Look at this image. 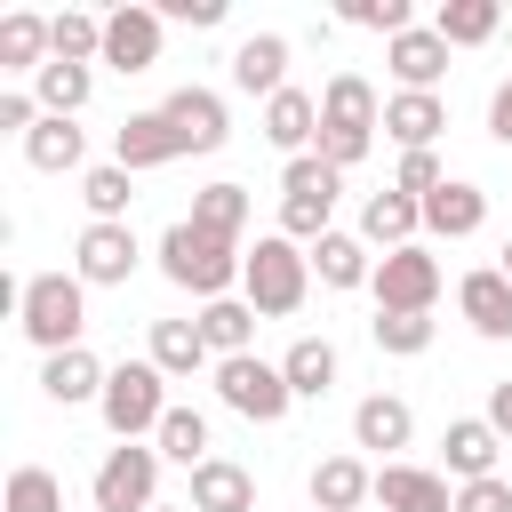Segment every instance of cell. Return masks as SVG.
<instances>
[{"label":"cell","instance_id":"cell-1","mask_svg":"<svg viewBox=\"0 0 512 512\" xmlns=\"http://www.w3.org/2000/svg\"><path fill=\"white\" fill-rule=\"evenodd\" d=\"M160 272L184 288V296H200V304H216V296H232L240 288V272H248V248L240 240H216V232H200L192 216H176L168 232H160Z\"/></svg>","mask_w":512,"mask_h":512},{"label":"cell","instance_id":"cell-2","mask_svg":"<svg viewBox=\"0 0 512 512\" xmlns=\"http://www.w3.org/2000/svg\"><path fill=\"white\" fill-rule=\"evenodd\" d=\"M376 128H384V104H376L368 72H336V80L320 88V144H312V152L344 176V168H360V160H368Z\"/></svg>","mask_w":512,"mask_h":512},{"label":"cell","instance_id":"cell-3","mask_svg":"<svg viewBox=\"0 0 512 512\" xmlns=\"http://www.w3.org/2000/svg\"><path fill=\"white\" fill-rule=\"evenodd\" d=\"M16 328L40 344V360L72 352L80 328H88V280H80V272H32V280L16 288Z\"/></svg>","mask_w":512,"mask_h":512},{"label":"cell","instance_id":"cell-4","mask_svg":"<svg viewBox=\"0 0 512 512\" xmlns=\"http://www.w3.org/2000/svg\"><path fill=\"white\" fill-rule=\"evenodd\" d=\"M240 296H248L264 320H288V312H304V296H312V256H304L288 232H256V248H248V272H240Z\"/></svg>","mask_w":512,"mask_h":512},{"label":"cell","instance_id":"cell-5","mask_svg":"<svg viewBox=\"0 0 512 512\" xmlns=\"http://www.w3.org/2000/svg\"><path fill=\"white\" fill-rule=\"evenodd\" d=\"M336 192H344V176L320 160V152H304V160H288L280 168V232L296 240V248H312V240H328L336 224Z\"/></svg>","mask_w":512,"mask_h":512},{"label":"cell","instance_id":"cell-6","mask_svg":"<svg viewBox=\"0 0 512 512\" xmlns=\"http://www.w3.org/2000/svg\"><path fill=\"white\" fill-rule=\"evenodd\" d=\"M96 408H104V432H112V440H152L176 400H168V376H160L152 360H120V368L104 376V400H96Z\"/></svg>","mask_w":512,"mask_h":512},{"label":"cell","instance_id":"cell-7","mask_svg":"<svg viewBox=\"0 0 512 512\" xmlns=\"http://www.w3.org/2000/svg\"><path fill=\"white\" fill-rule=\"evenodd\" d=\"M160 448H144V440H120V448H104V464H96V480H88V496H96V512H152L160 504Z\"/></svg>","mask_w":512,"mask_h":512},{"label":"cell","instance_id":"cell-8","mask_svg":"<svg viewBox=\"0 0 512 512\" xmlns=\"http://www.w3.org/2000/svg\"><path fill=\"white\" fill-rule=\"evenodd\" d=\"M216 400H224L232 416H248V424H280V416L296 408V392H288L280 360H256V352L216 360Z\"/></svg>","mask_w":512,"mask_h":512},{"label":"cell","instance_id":"cell-9","mask_svg":"<svg viewBox=\"0 0 512 512\" xmlns=\"http://www.w3.org/2000/svg\"><path fill=\"white\" fill-rule=\"evenodd\" d=\"M376 312H432L440 304V256L416 240V248H392V256H376Z\"/></svg>","mask_w":512,"mask_h":512},{"label":"cell","instance_id":"cell-10","mask_svg":"<svg viewBox=\"0 0 512 512\" xmlns=\"http://www.w3.org/2000/svg\"><path fill=\"white\" fill-rule=\"evenodd\" d=\"M144 264V240H136V224H88L80 240H72V272L88 280V288H128V272Z\"/></svg>","mask_w":512,"mask_h":512},{"label":"cell","instance_id":"cell-11","mask_svg":"<svg viewBox=\"0 0 512 512\" xmlns=\"http://www.w3.org/2000/svg\"><path fill=\"white\" fill-rule=\"evenodd\" d=\"M112 160H120L128 176H144V168H168V160H184V136H176V120L152 104V112H128V120L112 128Z\"/></svg>","mask_w":512,"mask_h":512},{"label":"cell","instance_id":"cell-12","mask_svg":"<svg viewBox=\"0 0 512 512\" xmlns=\"http://www.w3.org/2000/svg\"><path fill=\"white\" fill-rule=\"evenodd\" d=\"M160 32H168L160 8H112L104 16V64L112 72H152L160 64Z\"/></svg>","mask_w":512,"mask_h":512},{"label":"cell","instance_id":"cell-13","mask_svg":"<svg viewBox=\"0 0 512 512\" xmlns=\"http://www.w3.org/2000/svg\"><path fill=\"white\" fill-rule=\"evenodd\" d=\"M408 440H416V408H408L400 392H368V400L352 408V448H376L384 464H400Z\"/></svg>","mask_w":512,"mask_h":512},{"label":"cell","instance_id":"cell-14","mask_svg":"<svg viewBox=\"0 0 512 512\" xmlns=\"http://www.w3.org/2000/svg\"><path fill=\"white\" fill-rule=\"evenodd\" d=\"M440 456H448V480H456V488H464V480H496L504 432H496L488 416H456V424L440 432Z\"/></svg>","mask_w":512,"mask_h":512},{"label":"cell","instance_id":"cell-15","mask_svg":"<svg viewBox=\"0 0 512 512\" xmlns=\"http://www.w3.org/2000/svg\"><path fill=\"white\" fill-rule=\"evenodd\" d=\"M456 312L472 320V336H488V344H504V336H512V280H504L496 264H480V272H464V280H456Z\"/></svg>","mask_w":512,"mask_h":512},{"label":"cell","instance_id":"cell-16","mask_svg":"<svg viewBox=\"0 0 512 512\" xmlns=\"http://www.w3.org/2000/svg\"><path fill=\"white\" fill-rule=\"evenodd\" d=\"M160 112L176 120L184 152H224V136H232V112H224V96H216V88H176Z\"/></svg>","mask_w":512,"mask_h":512},{"label":"cell","instance_id":"cell-17","mask_svg":"<svg viewBox=\"0 0 512 512\" xmlns=\"http://www.w3.org/2000/svg\"><path fill=\"white\" fill-rule=\"evenodd\" d=\"M440 128H448V104H440V96H424V88H392V96H384V136H392L400 152H432Z\"/></svg>","mask_w":512,"mask_h":512},{"label":"cell","instance_id":"cell-18","mask_svg":"<svg viewBox=\"0 0 512 512\" xmlns=\"http://www.w3.org/2000/svg\"><path fill=\"white\" fill-rule=\"evenodd\" d=\"M416 232H424V200H408V192H392V184L360 200V240H368V248L392 256V248H416Z\"/></svg>","mask_w":512,"mask_h":512},{"label":"cell","instance_id":"cell-19","mask_svg":"<svg viewBox=\"0 0 512 512\" xmlns=\"http://www.w3.org/2000/svg\"><path fill=\"white\" fill-rule=\"evenodd\" d=\"M376 504H384V512H456V488H448V472L384 464V472H376Z\"/></svg>","mask_w":512,"mask_h":512},{"label":"cell","instance_id":"cell-20","mask_svg":"<svg viewBox=\"0 0 512 512\" xmlns=\"http://www.w3.org/2000/svg\"><path fill=\"white\" fill-rule=\"evenodd\" d=\"M232 88L272 104V96L288 88V40H280V32H248V40L232 48Z\"/></svg>","mask_w":512,"mask_h":512},{"label":"cell","instance_id":"cell-21","mask_svg":"<svg viewBox=\"0 0 512 512\" xmlns=\"http://www.w3.org/2000/svg\"><path fill=\"white\" fill-rule=\"evenodd\" d=\"M384 64H392V80H400V88H424V96H440V72H448V40H440L432 24H416V32L384 40Z\"/></svg>","mask_w":512,"mask_h":512},{"label":"cell","instance_id":"cell-22","mask_svg":"<svg viewBox=\"0 0 512 512\" xmlns=\"http://www.w3.org/2000/svg\"><path fill=\"white\" fill-rule=\"evenodd\" d=\"M264 144H272V152H288V160H304V152L320 144V96L280 88V96L264 104Z\"/></svg>","mask_w":512,"mask_h":512},{"label":"cell","instance_id":"cell-23","mask_svg":"<svg viewBox=\"0 0 512 512\" xmlns=\"http://www.w3.org/2000/svg\"><path fill=\"white\" fill-rule=\"evenodd\" d=\"M480 224H488V192L464 184V176H448V184L424 200V232H432V240H472Z\"/></svg>","mask_w":512,"mask_h":512},{"label":"cell","instance_id":"cell-24","mask_svg":"<svg viewBox=\"0 0 512 512\" xmlns=\"http://www.w3.org/2000/svg\"><path fill=\"white\" fill-rule=\"evenodd\" d=\"M168 384H192L216 352H208V336H200V320H152V352H144Z\"/></svg>","mask_w":512,"mask_h":512},{"label":"cell","instance_id":"cell-25","mask_svg":"<svg viewBox=\"0 0 512 512\" xmlns=\"http://www.w3.org/2000/svg\"><path fill=\"white\" fill-rule=\"evenodd\" d=\"M104 360L88 352V344H72V352H56V360H40V392L56 400V408H80V400H104Z\"/></svg>","mask_w":512,"mask_h":512},{"label":"cell","instance_id":"cell-26","mask_svg":"<svg viewBox=\"0 0 512 512\" xmlns=\"http://www.w3.org/2000/svg\"><path fill=\"white\" fill-rule=\"evenodd\" d=\"M376 504V472L360 456H320L312 464V512H360Z\"/></svg>","mask_w":512,"mask_h":512},{"label":"cell","instance_id":"cell-27","mask_svg":"<svg viewBox=\"0 0 512 512\" xmlns=\"http://www.w3.org/2000/svg\"><path fill=\"white\" fill-rule=\"evenodd\" d=\"M304 256H312V280H320V288H368V280H376V256H368L360 232H328V240H312Z\"/></svg>","mask_w":512,"mask_h":512},{"label":"cell","instance_id":"cell-28","mask_svg":"<svg viewBox=\"0 0 512 512\" xmlns=\"http://www.w3.org/2000/svg\"><path fill=\"white\" fill-rule=\"evenodd\" d=\"M192 512H256V472L232 456H208L192 472Z\"/></svg>","mask_w":512,"mask_h":512},{"label":"cell","instance_id":"cell-29","mask_svg":"<svg viewBox=\"0 0 512 512\" xmlns=\"http://www.w3.org/2000/svg\"><path fill=\"white\" fill-rule=\"evenodd\" d=\"M192 320H200V336H208L216 360H240V352L256 344V320H264V312H256L248 296H216V304H200Z\"/></svg>","mask_w":512,"mask_h":512},{"label":"cell","instance_id":"cell-30","mask_svg":"<svg viewBox=\"0 0 512 512\" xmlns=\"http://www.w3.org/2000/svg\"><path fill=\"white\" fill-rule=\"evenodd\" d=\"M56 56V32H48V16H32V8H8L0 16V72H40Z\"/></svg>","mask_w":512,"mask_h":512},{"label":"cell","instance_id":"cell-31","mask_svg":"<svg viewBox=\"0 0 512 512\" xmlns=\"http://www.w3.org/2000/svg\"><path fill=\"white\" fill-rule=\"evenodd\" d=\"M280 376H288L296 400H328V384H336V344H328V336H296V344L280 352Z\"/></svg>","mask_w":512,"mask_h":512},{"label":"cell","instance_id":"cell-32","mask_svg":"<svg viewBox=\"0 0 512 512\" xmlns=\"http://www.w3.org/2000/svg\"><path fill=\"white\" fill-rule=\"evenodd\" d=\"M496 24H504V0H440V8H432V32H440L448 48L496 40Z\"/></svg>","mask_w":512,"mask_h":512},{"label":"cell","instance_id":"cell-33","mask_svg":"<svg viewBox=\"0 0 512 512\" xmlns=\"http://www.w3.org/2000/svg\"><path fill=\"white\" fill-rule=\"evenodd\" d=\"M32 96H40V112H48V120H72V112L96 96V72H88V64H56V56H48V64L32 72Z\"/></svg>","mask_w":512,"mask_h":512},{"label":"cell","instance_id":"cell-34","mask_svg":"<svg viewBox=\"0 0 512 512\" xmlns=\"http://www.w3.org/2000/svg\"><path fill=\"white\" fill-rule=\"evenodd\" d=\"M152 448H160L168 464H184V472H200V464L216 456V440H208V416H200V408H168V416H160V432H152Z\"/></svg>","mask_w":512,"mask_h":512},{"label":"cell","instance_id":"cell-35","mask_svg":"<svg viewBox=\"0 0 512 512\" xmlns=\"http://www.w3.org/2000/svg\"><path fill=\"white\" fill-rule=\"evenodd\" d=\"M248 208H256L248 184H200V192H192V224L216 232V240H240V232H248Z\"/></svg>","mask_w":512,"mask_h":512},{"label":"cell","instance_id":"cell-36","mask_svg":"<svg viewBox=\"0 0 512 512\" xmlns=\"http://www.w3.org/2000/svg\"><path fill=\"white\" fill-rule=\"evenodd\" d=\"M24 160H32L40 176H64V168H80V160H88V136H80L72 120H40V128L24 136Z\"/></svg>","mask_w":512,"mask_h":512},{"label":"cell","instance_id":"cell-37","mask_svg":"<svg viewBox=\"0 0 512 512\" xmlns=\"http://www.w3.org/2000/svg\"><path fill=\"white\" fill-rule=\"evenodd\" d=\"M80 200H88V224H128L136 176H128L120 160H104V168H88V176H80Z\"/></svg>","mask_w":512,"mask_h":512},{"label":"cell","instance_id":"cell-38","mask_svg":"<svg viewBox=\"0 0 512 512\" xmlns=\"http://www.w3.org/2000/svg\"><path fill=\"white\" fill-rule=\"evenodd\" d=\"M48 32H56V64H104V16L64 8V16H48Z\"/></svg>","mask_w":512,"mask_h":512},{"label":"cell","instance_id":"cell-39","mask_svg":"<svg viewBox=\"0 0 512 512\" xmlns=\"http://www.w3.org/2000/svg\"><path fill=\"white\" fill-rule=\"evenodd\" d=\"M368 336H376V352L416 360V352H432V312H376V320H368Z\"/></svg>","mask_w":512,"mask_h":512},{"label":"cell","instance_id":"cell-40","mask_svg":"<svg viewBox=\"0 0 512 512\" xmlns=\"http://www.w3.org/2000/svg\"><path fill=\"white\" fill-rule=\"evenodd\" d=\"M8 512H64V480L48 464H16L8 472Z\"/></svg>","mask_w":512,"mask_h":512},{"label":"cell","instance_id":"cell-41","mask_svg":"<svg viewBox=\"0 0 512 512\" xmlns=\"http://www.w3.org/2000/svg\"><path fill=\"white\" fill-rule=\"evenodd\" d=\"M336 16H344V24H360V32H384V40H400V32H416V16H408V0H344Z\"/></svg>","mask_w":512,"mask_h":512},{"label":"cell","instance_id":"cell-42","mask_svg":"<svg viewBox=\"0 0 512 512\" xmlns=\"http://www.w3.org/2000/svg\"><path fill=\"white\" fill-rule=\"evenodd\" d=\"M440 184H448L440 152H400V176H392V192H408V200H432Z\"/></svg>","mask_w":512,"mask_h":512},{"label":"cell","instance_id":"cell-43","mask_svg":"<svg viewBox=\"0 0 512 512\" xmlns=\"http://www.w3.org/2000/svg\"><path fill=\"white\" fill-rule=\"evenodd\" d=\"M456 512H512V480L496 472V480H464L456 488Z\"/></svg>","mask_w":512,"mask_h":512},{"label":"cell","instance_id":"cell-44","mask_svg":"<svg viewBox=\"0 0 512 512\" xmlns=\"http://www.w3.org/2000/svg\"><path fill=\"white\" fill-rule=\"evenodd\" d=\"M160 16H168V24H192V32H208V24H224V0H168Z\"/></svg>","mask_w":512,"mask_h":512},{"label":"cell","instance_id":"cell-45","mask_svg":"<svg viewBox=\"0 0 512 512\" xmlns=\"http://www.w3.org/2000/svg\"><path fill=\"white\" fill-rule=\"evenodd\" d=\"M488 136L512 144V80H496V96H488Z\"/></svg>","mask_w":512,"mask_h":512},{"label":"cell","instance_id":"cell-46","mask_svg":"<svg viewBox=\"0 0 512 512\" xmlns=\"http://www.w3.org/2000/svg\"><path fill=\"white\" fill-rule=\"evenodd\" d=\"M488 424L512 440V376H504V384H488Z\"/></svg>","mask_w":512,"mask_h":512},{"label":"cell","instance_id":"cell-47","mask_svg":"<svg viewBox=\"0 0 512 512\" xmlns=\"http://www.w3.org/2000/svg\"><path fill=\"white\" fill-rule=\"evenodd\" d=\"M496 272H504V280H512V240H504V248H496Z\"/></svg>","mask_w":512,"mask_h":512},{"label":"cell","instance_id":"cell-48","mask_svg":"<svg viewBox=\"0 0 512 512\" xmlns=\"http://www.w3.org/2000/svg\"><path fill=\"white\" fill-rule=\"evenodd\" d=\"M152 512H192V504H152Z\"/></svg>","mask_w":512,"mask_h":512}]
</instances>
